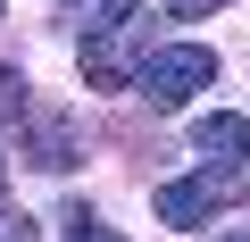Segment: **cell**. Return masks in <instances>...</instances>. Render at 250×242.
Wrapping results in <instances>:
<instances>
[{"label": "cell", "mask_w": 250, "mask_h": 242, "mask_svg": "<svg viewBox=\"0 0 250 242\" xmlns=\"http://www.w3.org/2000/svg\"><path fill=\"white\" fill-rule=\"evenodd\" d=\"M225 242H250V225H242V234H225Z\"/></svg>", "instance_id": "7c38bea8"}, {"label": "cell", "mask_w": 250, "mask_h": 242, "mask_svg": "<svg viewBox=\"0 0 250 242\" xmlns=\"http://www.w3.org/2000/svg\"><path fill=\"white\" fill-rule=\"evenodd\" d=\"M233 200V167H200V176H184V184H159V225H200V217H217Z\"/></svg>", "instance_id": "3957f363"}, {"label": "cell", "mask_w": 250, "mask_h": 242, "mask_svg": "<svg viewBox=\"0 0 250 242\" xmlns=\"http://www.w3.org/2000/svg\"><path fill=\"white\" fill-rule=\"evenodd\" d=\"M0 192H9V159H0Z\"/></svg>", "instance_id": "8fae6325"}, {"label": "cell", "mask_w": 250, "mask_h": 242, "mask_svg": "<svg viewBox=\"0 0 250 242\" xmlns=\"http://www.w3.org/2000/svg\"><path fill=\"white\" fill-rule=\"evenodd\" d=\"M134 9H142V0H59V25H75V34L92 42V34H117V25H134Z\"/></svg>", "instance_id": "8992f818"}, {"label": "cell", "mask_w": 250, "mask_h": 242, "mask_svg": "<svg viewBox=\"0 0 250 242\" xmlns=\"http://www.w3.org/2000/svg\"><path fill=\"white\" fill-rule=\"evenodd\" d=\"M217 84V50H200V42H175V50H150L142 59V75H134V92L150 100V109H184L192 92H208Z\"/></svg>", "instance_id": "6da1fadb"}, {"label": "cell", "mask_w": 250, "mask_h": 242, "mask_svg": "<svg viewBox=\"0 0 250 242\" xmlns=\"http://www.w3.org/2000/svg\"><path fill=\"white\" fill-rule=\"evenodd\" d=\"M134 50H142V25H117V34H92V42H83V75H92L100 92L134 84V75H142V59H134Z\"/></svg>", "instance_id": "277c9868"}, {"label": "cell", "mask_w": 250, "mask_h": 242, "mask_svg": "<svg viewBox=\"0 0 250 242\" xmlns=\"http://www.w3.org/2000/svg\"><path fill=\"white\" fill-rule=\"evenodd\" d=\"M0 242H42V234H34V217H0Z\"/></svg>", "instance_id": "30bf717a"}, {"label": "cell", "mask_w": 250, "mask_h": 242, "mask_svg": "<svg viewBox=\"0 0 250 242\" xmlns=\"http://www.w3.org/2000/svg\"><path fill=\"white\" fill-rule=\"evenodd\" d=\"M17 159L25 167H42V176H67L75 159H83V134H75V117L59 109V100H25V117H17Z\"/></svg>", "instance_id": "7a4b0ae2"}, {"label": "cell", "mask_w": 250, "mask_h": 242, "mask_svg": "<svg viewBox=\"0 0 250 242\" xmlns=\"http://www.w3.org/2000/svg\"><path fill=\"white\" fill-rule=\"evenodd\" d=\"M25 100H34L25 75H17V67H0V117H25Z\"/></svg>", "instance_id": "52a82bcc"}, {"label": "cell", "mask_w": 250, "mask_h": 242, "mask_svg": "<svg viewBox=\"0 0 250 242\" xmlns=\"http://www.w3.org/2000/svg\"><path fill=\"white\" fill-rule=\"evenodd\" d=\"M192 142H200L217 167H242V159H250V117L217 109V117H200V126H192Z\"/></svg>", "instance_id": "5b68a950"}, {"label": "cell", "mask_w": 250, "mask_h": 242, "mask_svg": "<svg viewBox=\"0 0 250 242\" xmlns=\"http://www.w3.org/2000/svg\"><path fill=\"white\" fill-rule=\"evenodd\" d=\"M225 0H167V17H217Z\"/></svg>", "instance_id": "9c48e42d"}, {"label": "cell", "mask_w": 250, "mask_h": 242, "mask_svg": "<svg viewBox=\"0 0 250 242\" xmlns=\"http://www.w3.org/2000/svg\"><path fill=\"white\" fill-rule=\"evenodd\" d=\"M67 225H75V242H125V234H117V225H100L92 209H67Z\"/></svg>", "instance_id": "ba28073f"}]
</instances>
